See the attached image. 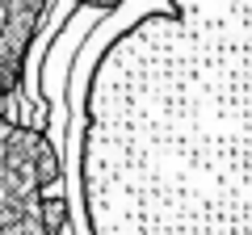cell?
I'll list each match as a JSON object with an SVG mask.
<instances>
[{"instance_id": "6da1fadb", "label": "cell", "mask_w": 252, "mask_h": 235, "mask_svg": "<svg viewBox=\"0 0 252 235\" xmlns=\"http://www.w3.org/2000/svg\"><path fill=\"white\" fill-rule=\"evenodd\" d=\"M72 114L59 164L89 235H252V4H139Z\"/></svg>"}]
</instances>
